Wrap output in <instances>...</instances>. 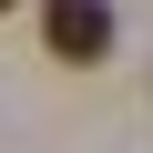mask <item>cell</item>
<instances>
[{
  "instance_id": "7a4b0ae2",
  "label": "cell",
  "mask_w": 153,
  "mask_h": 153,
  "mask_svg": "<svg viewBox=\"0 0 153 153\" xmlns=\"http://www.w3.org/2000/svg\"><path fill=\"white\" fill-rule=\"evenodd\" d=\"M0 10H10V0H0Z\"/></svg>"
},
{
  "instance_id": "6da1fadb",
  "label": "cell",
  "mask_w": 153,
  "mask_h": 153,
  "mask_svg": "<svg viewBox=\"0 0 153 153\" xmlns=\"http://www.w3.org/2000/svg\"><path fill=\"white\" fill-rule=\"evenodd\" d=\"M41 41H51V61H102L112 51V0H41Z\"/></svg>"
}]
</instances>
